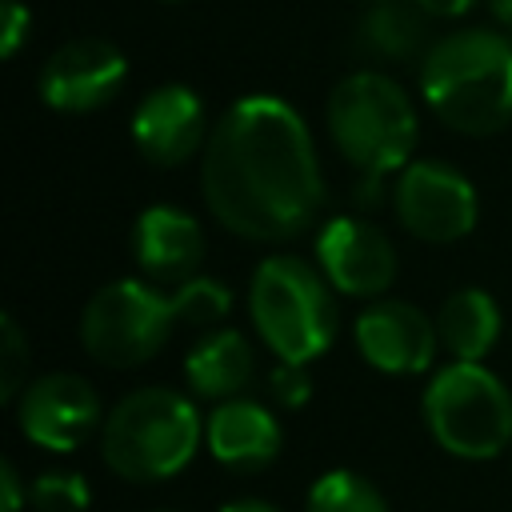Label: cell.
I'll use <instances>...</instances> for the list:
<instances>
[{"instance_id":"6da1fadb","label":"cell","mask_w":512,"mask_h":512,"mask_svg":"<svg viewBox=\"0 0 512 512\" xmlns=\"http://www.w3.org/2000/svg\"><path fill=\"white\" fill-rule=\"evenodd\" d=\"M200 192L216 224L240 240L280 244L304 236L324 204L312 128L280 96H240L208 132Z\"/></svg>"},{"instance_id":"7a4b0ae2","label":"cell","mask_w":512,"mask_h":512,"mask_svg":"<svg viewBox=\"0 0 512 512\" xmlns=\"http://www.w3.org/2000/svg\"><path fill=\"white\" fill-rule=\"evenodd\" d=\"M232 308V292L212 276L160 288L156 280H112L80 312V344L88 360L128 372L160 356L180 324L212 328Z\"/></svg>"},{"instance_id":"3957f363","label":"cell","mask_w":512,"mask_h":512,"mask_svg":"<svg viewBox=\"0 0 512 512\" xmlns=\"http://www.w3.org/2000/svg\"><path fill=\"white\" fill-rule=\"evenodd\" d=\"M420 96L460 136L512 124V40L496 28H456L420 56Z\"/></svg>"},{"instance_id":"277c9868","label":"cell","mask_w":512,"mask_h":512,"mask_svg":"<svg viewBox=\"0 0 512 512\" xmlns=\"http://www.w3.org/2000/svg\"><path fill=\"white\" fill-rule=\"evenodd\" d=\"M248 316L264 348L284 364H312L324 356L340 328L336 288L292 252L264 256L248 284Z\"/></svg>"},{"instance_id":"5b68a950","label":"cell","mask_w":512,"mask_h":512,"mask_svg":"<svg viewBox=\"0 0 512 512\" xmlns=\"http://www.w3.org/2000/svg\"><path fill=\"white\" fill-rule=\"evenodd\" d=\"M200 440L204 420L192 396L176 388H136L104 416L100 456L120 480L160 484L192 464Z\"/></svg>"},{"instance_id":"8992f818","label":"cell","mask_w":512,"mask_h":512,"mask_svg":"<svg viewBox=\"0 0 512 512\" xmlns=\"http://www.w3.org/2000/svg\"><path fill=\"white\" fill-rule=\"evenodd\" d=\"M324 124L336 152L360 176L376 180L400 172L412 160L420 132L412 96L376 68L336 80V88L328 92Z\"/></svg>"},{"instance_id":"52a82bcc","label":"cell","mask_w":512,"mask_h":512,"mask_svg":"<svg viewBox=\"0 0 512 512\" xmlns=\"http://www.w3.org/2000/svg\"><path fill=\"white\" fill-rule=\"evenodd\" d=\"M432 440L460 460H496L512 444V392L480 360H452L424 388Z\"/></svg>"},{"instance_id":"ba28073f","label":"cell","mask_w":512,"mask_h":512,"mask_svg":"<svg viewBox=\"0 0 512 512\" xmlns=\"http://www.w3.org/2000/svg\"><path fill=\"white\" fill-rule=\"evenodd\" d=\"M392 208L424 244H456L476 228L480 204L468 176L444 160H408L392 184Z\"/></svg>"},{"instance_id":"9c48e42d","label":"cell","mask_w":512,"mask_h":512,"mask_svg":"<svg viewBox=\"0 0 512 512\" xmlns=\"http://www.w3.org/2000/svg\"><path fill=\"white\" fill-rule=\"evenodd\" d=\"M16 424L44 452H76L104 428L100 392L80 372H44L16 396Z\"/></svg>"},{"instance_id":"30bf717a","label":"cell","mask_w":512,"mask_h":512,"mask_svg":"<svg viewBox=\"0 0 512 512\" xmlns=\"http://www.w3.org/2000/svg\"><path fill=\"white\" fill-rule=\"evenodd\" d=\"M128 80V60L112 40L80 36L60 44L40 68V100L52 112L84 116L104 108Z\"/></svg>"},{"instance_id":"8fae6325","label":"cell","mask_w":512,"mask_h":512,"mask_svg":"<svg viewBox=\"0 0 512 512\" xmlns=\"http://www.w3.org/2000/svg\"><path fill=\"white\" fill-rule=\"evenodd\" d=\"M316 264L340 296L356 300L384 296L400 268L384 228H376L364 216H332L316 232Z\"/></svg>"},{"instance_id":"7c38bea8","label":"cell","mask_w":512,"mask_h":512,"mask_svg":"<svg viewBox=\"0 0 512 512\" xmlns=\"http://www.w3.org/2000/svg\"><path fill=\"white\" fill-rule=\"evenodd\" d=\"M352 336H356L360 356L384 376H420L432 368V360L440 352L436 320H428L408 300L376 296L372 304H364L356 312Z\"/></svg>"},{"instance_id":"4fadbf2b","label":"cell","mask_w":512,"mask_h":512,"mask_svg":"<svg viewBox=\"0 0 512 512\" xmlns=\"http://www.w3.org/2000/svg\"><path fill=\"white\" fill-rule=\"evenodd\" d=\"M132 144L156 168H180L208 144L204 100L184 84H160L144 92L132 112Z\"/></svg>"},{"instance_id":"5bb4252c","label":"cell","mask_w":512,"mask_h":512,"mask_svg":"<svg viewBox=\"0 0 512 512\" xmlns=\"http://www.w3.org/2000/svg\"><path fill=\"white\" fill-rule=\"evenodd\" d=\"M132 260L156 284H184L204 264V228L176 204H152L132 224Z\"/></svg>"},{"instance_id":"9a60e30c","label":"cell","mask_w":512,"mask_h":512,"mask_svg":"<svg viewBox=\"0 0 512 512\" xmlns=\"http://www.w3.org/2000/svg\"><path fill=\"white\" fill-rule=\"evenodd\" d=\"M204 444L216 464L232 472H260L280 456L284 432L268 404L232 396L216 400V408L204 416Z\"/></svg>"},{"instance_id":"2e32d148","label":"cell","mask_w":512,"mask_h":512,"mask_svg":"<svg viewBox=\"0 0 512 512\" xmlns=\"http://www.w3.org/2000/svg\"><path fill=\"white\" fill-rule=\"evenodd\" d=\"M352 44L368 64H408L428 52V12L416 0H372L352 28Z\"/></svg>"},{"instance_id":"e0dca14e","label":"cell","mask_w":512,"mask_h":512,"mask_svg":"<svg viewBox=\"0 0 512 512\" xmlns=\"http://www.w3.org/2000/svg\"><path fill=\"white\" fill-rule=\"evenodd\" d=\"M256 352L236 328H208L184 356V380L200 400H232L252 380Z\"/></svg>"},{"instance_id":"ac0fdd59","label":"cell","mask_w":512,"mask_h":512,"mask_svg":"<svg viewBox=\"0 0 512 512\" xmlns=\"http://www.w3.org/2000/svg\"><path fill=\"white\" fill-rule=\"evenodd\" d=\"M500 328H504L500 304L484 288H460L436 312L440 348L452 360H484L500 340Z\"/></svg>"},{"instance_id":"d6986e66","label":"cell","mask_w":512,"mask_h":512,"mask_svg":"<svg viewBox=\"0 0 512 512\" xmlns=\"http://www.w3.org/2000/svg\"><path fill=\"white\" fill-rule=\"evenodd\" d=\"M304 512H392V508L368 476L348 472V468H332L320 480H312Z\"/></svg>"},{"instance_id":"ffe728a7","label":"cell","mask_w":512,"mask_h":512,"mask_svg":"<svg viewBox=\"0 0 512 512\" xmlns=\"http://www.w3.org/2000/svg\"><path fill=\"white\" fill-rule=\"evenodd\" d=\"M28 504L36 512H88V480L72 468H48L28 484Z\"/></svg>"},{"instance_id":"44dd1931","label":"cell","mask_w":512,"mask_h":512,"mask_svg":"<svg viewBox=\"0 0 512 512\" xmlns=\"http://www.w3.org/2000/svg\"><path fill=\"white\" fill-rule=\"evenodd\" d=\"M28 368H32V348L24 340V328L16 324V316H0V400H16L28 384Z\"/></svg>"},{"instance_id":"7402d4cb","label":"cell","mask_w":512,"mask_h":512,"mask_svg":"<svg viewBox=\"0 0 512 512\" xmlns=\"http://www.w3.org/2000/svg\"><path fill=\"white\" fill-rule=\"evenodd\" d=\"M268 392H272L284 408H304L308 396H312L308 364H284V360H276V368L268 372Z\"/></svg>"},{"instance_id":"603a6c76","label":"cell","mask_w":512,"mask_h":512,"mask_svg":"<svg viewBox=\"0 0 512 512\" xmlns=\"http://www.w3.org/2000/svg\"><path fill=\"white\" fill-rule=\"evenodd\" d=\"M28 32H32V12L20 0H4L0 4V56L12 60L24 48Z\"/></svg>"},{"instance_id":"cb8c5ba5","label":"cell","mask_w":512,"mask_h":512,"mask_svg":"<svg viewBox=\"0 0 512 512\" xmlns=\"http://www.w3.org/2000/svg\"><path fill=\"white\" fill-rule=\"evenodd\" d=\"M28 504V488L12 460H0V512H20Z\"/></svg>"},{"instance_id":"d4e9b609","label":"cell","mask_w":512,"mask_h":512,"mask_svg":"<svg viewBox=\"0 0 512 512\" xmlns=\"http://www.w3.org/2000/svg\"><path fill=\"white\" fill-rule=\"evenodd\" d=\"M428 16H440V20H452V16H464L476 0H416Z\"/></svg>"},{"instance_id":"484cf974","label":"cell","mask_w":512,"mask_h":512,"mask_svg":"<svg viewBox=\"0 0 512 512\" xmlns=\"http://www.w3.org/2000/svg\"><path fill=\"white\" fill-rule=\"evenodd\" d=\"M220 512H280V508H276V504H268V500L248 496V500H232V504H224Z\"/></svg>"},{"instance_id":"4316f807","label":"cell","mask_w":512,"mask_h":512,"mask_svg":"<svg viewBox=\"0 0 512 512\" xmlns=\"http://www.w3.org/2000/svg\"><path fill=\"white\" fill-rule=\"evenodd\" d=\"M492 4V16L504 24V28H512V0H488Z\"/></svg>"},{"instance_id":"83f0119b","label":"cell","mask_w":512,"mask_h":512,"mask_svg":"<svg viewBox=\"0 0 512 512\" xmlns=\"http://www.w3.org/2000/svg\"><path fill=\"white\" fill-rule=\"evenodd\" d=\"M156 512H176V508H156Z\"/></svg>"},{"instance_id":"f1b7e54d","label":"cell","mask_w":512,"mask_h":512,"mask_svg":"<svg viewBox=\"0 0 512 512\" xmlns=\"http://www.w3.org/2000/svg\"><path fill=\"white\" fill-rule=\"evenodd\" d=\"M164 4H176V0H164Z\"/></svg>"},{"instance_id":"f546056e","label":"cell","mask_w":512,"mask_h":512,"mask_svg":"<svg viewBox=\"0 0 512 512\" xmlns=\"http://www.w3.org/2000/svg\"><path fill=\"white\" fill-rule=\"evenodd\" d=\"M364 4H372V0H364Z\"/></svg>"}]
</instances>
